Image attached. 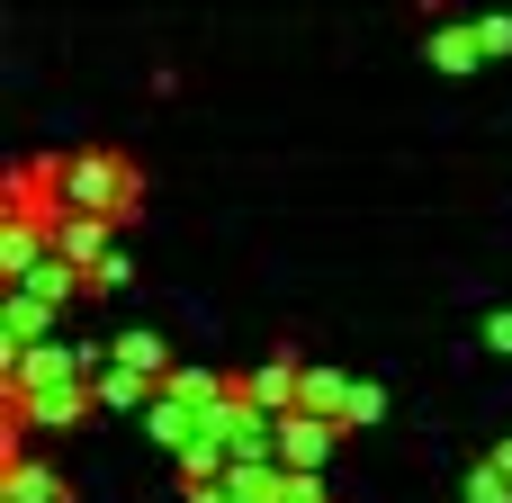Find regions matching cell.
<instances>
[{"label": "cell", "mask_w": 512, "mask_h": 503, "mask_svg": "<svg viewBox=\"0 0 512 503\" xmlns=\"http://www.w3.org/2000/svg\"><path fill=\"white\" fill-rule=\"evenodd\" d=\"M63 207H81V216H126L135 207V180H126V162L117 153H72L63 162Z\"/></svg>", "instance_id": "cell-1"}, {"label": "cell", "mask_w": 512, "mask_h": 503, "mask_svg": "<svg viewBox=\"0 0 512 503\" xmlns=\"http://www.w3.org/2000/svg\"><path fill=\"white\" fill-rule=\"evenodd\" d=\"M153 387H162V342H153V333H126V342L108 351V369H99V396H108V405H144Z\"/></svg>", "instance_id": "cell-2"}, {"label": "cell", "mask_w": 512, "mask_h": 503, "mask_svg": "<svg viewBox=\"0 0 512 503\" xmlns=\"http://www.w3.org/2000/svg\"><path fill=\"white\" fill-rule=\"evenodd\" d=\"M333 441H342V423H324V414H279V423H270V450H279V468H297V477H315V468L333 459Z\"/></svg>", "instance_id": "cell-3"}, {"label": "cell", "mask_w": 512, "mask_h": 503, "mask_svg": "<svg viewBox=\"0 0 512 503\" xmlns=\"http://www.w3.org/2000/svg\"><path fill=\"white\" fill-rule=\"evenodd\" d=\"M477 54H486V45H477V27H450V36H432V63H441V72H477Z\"/></svg>", "instance_id": "cell-4"}, {"label": "cell", "mask_w": 512, "mask_h": 503, "mask_svg": "<svg viewBox=\"0 0 512 503\" xmlns=\"http://www.w3.org/2000/svg\"><path fill=\"white\" fill-rule=\"evenodd\" d=\"M477 45H486V54H512V18H504V9H495V18H477Z\"/></svg>", "instance_id": "cell-5"}, {"label": "cell", "mask_w": 512, "mask_h": 503, "mask_svg": "<svg viewBox=\"0 0 512 503\" xmlns=\"http://www.w3.org/2000/svg\"><path fill=\"white\" fill-rule=\"evenodd\" d=\"M486 342H495V351H512V315H486Z\"/></svg>", "instance_id": "cell-6"}]
</instances>
